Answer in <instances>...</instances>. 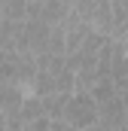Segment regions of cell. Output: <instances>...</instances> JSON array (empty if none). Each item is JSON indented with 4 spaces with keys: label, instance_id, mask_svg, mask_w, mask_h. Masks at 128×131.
Masks as SVG:
<instances>
[{
    "label": "cell",
    "instance_id": "obj_1",
    "mask_svg": "<svg viewBox=\"0 0 128 131\" xmlns=\"http://www.w3.org/2000/svg\"><path fill=\"white\" fill-rule=\"evenodd\" d=\"M98 101L89 95V92H76L70 104H67V113H64V122L73 131H89L98 125Z\"/></svg>",
    "mask_w": 128,
    "mask_h": 131
},
{
    "label": "cell",
    "instance_id": "obj_2",
    "mask_svg": "<svg viewBox=\"0 0 128 131\" xmlns=\"http://www.w3.org/2000/svg\"><path fill=\"white\" fill-rule=\"evenodd\" d=\"M49 37H52V25L37 21V18H28V21H25V37H22V49H18V52H31L37 58L46 55Z\"/></svg>",
    "mask_w": 128,
    "mask_h": 131
},
{
    "label": "cell",
    "instance_id": "obj_3",
    "mask_svg": "<svg viewBox=\"0 0 128 131\" xmlns=\"http://www.w3.org/2000/svg\"><path fill=\"white\" fill-rule=\"evenodd\" d=\"M98 113H101L98 116V125L107 128V131H119V128L128 125V107H125V101L119 98V95L113 101H107V104H101Z\"/></svg>",
    "mask_w": 128,
    "mask_h": 131
},
{
    "label": "cell",
    "instance_id": "obj_4",
    "mask_svg": "<svg viewBox=\"0 0 128 131\" xmlns=\"http://www.w3.org/2000/svg\"><path fill=\"white\" fill-rule=\"evenodd\" d=\"M22 37H25V21H0V52H18L22 49Z\"/></svg>",
    "mask_w": 128,
    "mask_h": 131
},
{
    "label": "cell",
    "instance_id": "obj_5",
    "mask_svg": "<svg viewBox=\"0 0 128 131\" xmlns=\"http://www.w3.org/2000/svg\"><path fill=\"white\" fill-rule=\"evenodd\" d=\"M28 98V92L22 89V85H15V82H0V110L9 116V113H18L22 110V104Z\"/></svg>",
    "mask_w": 128,
    "mask_h": 131
},
{
    "label": "cell",
    "instance_id": "obj_6",
    "mask_svg": "<svg viewBox=\"0 0 128 131\" xmlns=\"http://www.w3.org/2000/svg\"><path fill=\"white\" fill-rule=\"evenodd\" d=\"M70 98L73 95H49V98H40L43 101V116L52 119V122H64V113H67Z\"/></svg>",
    "mask_w": 128,
    "mask_h": 131
},
{
    "label": "cell",
    "instance_id": "obj_7",
    "mask_svg": "<svg viewBox=\"0 0 128 131\" xmlns=\"http://www.w3.org/2000/svg\"><path fill=\"white\" fill-rule=\"evenodd\" d=\"M113 6V40H128V0H110Z\"/></svg>",
    "mask_w": 128,
    "mask_h": 131
},
{
    "label": "cell",
    "instance_id": "obj_8",
    "mask_svg": "<svg viewBox=\"0 0 128 131\" xmlns=\"http://www.w3.org/2000/svg\"><path fill=\"white\" fill-rule=\"evenodd\" d=\"M0 82L22 85V76H18V52H0Z\"/></svg>",
    "mask_w": 128,
    "mask_h": 131
},
{
    "label": "cell",
    "instance_id": "obj_9",
    "mask_svg": "<svg viewBox=\"0 0 128 131\" xmlns=\"http://www.w3.org/2000/svg\"><path fill=\"white\" fill-rule=\"evenodd\" d=\"M3 18L28 21V0H3Z\"/></svg>",
    "mask_w": 128,
    "mask_h": 131
},
{
    "label": "cell",
    "instance_id": "obj_10",
    "mask_svg": "<svg viewBox=\"0 0 128 131\" xmlns=\"http://www.w3.org/2000/svg\"><path fill=\"white\" fill-rule=\"evenodd\" d=\"M0 131H6V113L0 110Z\"/></svg>",
    "mask_w": 128,
    "mask_h": 131
},
{
    "label": "cell",
    "instance_id": "obj_11",
    "mask_svg": "<svg viewBox=\"0 0 128 131\" xmlns=\"http://www.w3.org/2000/svg\"><path fill=\"white\" fill-rule=\"evenodd\" d=\"M125 43H128V40H125Z\"/></svg>",
    "mask_w": 128,
    "mask_h": 131
}]
</instances>
